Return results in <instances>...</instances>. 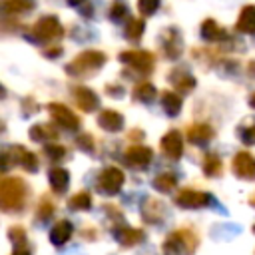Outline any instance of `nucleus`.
Returning <instances> with one entry per match:
<instances>
[{
  "mask_svg": "<svg viewBox=\"0 0 255 255\" xmlns=\"http://www.w3.org/2000/svg\"><path fill=\"white\" fill-rule=\"evenodd\" d=\"M26 201V183L20 177H4L0 183V205L4 211H20Z\"/></svg>",
  "mask_w": 255,
  "mask_h": 255,
  "instance_id": "f257e3e1",
  "label": "nucleus"
},
{
  "mask_svg": "<svg viewBox=\"0 0 255 255\" xmlns=\"http://www.w3.org/2000/svg\"><path fill=\"white\" fill-rule=\"evenodd\" d=\"M197 243H199V239L193 231L177 229L165 237L161 249H163V255H193Z\"/></svg>",
  "mask_w": 255,
  "mask_h": 255,
  "instance_id": "f03ea898",
  "label": "nucleus"
},
{
  "mask_svg": "<svg viewBox=\"0 0 255 255\" xmlns=\"http://www.w3.org/2000/svg\"><path fill=\"white\" fill-rule=\"evenodd\" d=\"M106 64V54L100 50H86L78 54L72 62L66 64V72L70 76H88L96 70H100Z\"/></svg>",
  "mask_w": 255,
  "mask_h": 255,
  "instance_id": "7ed1b4c3",
  "label": "nucleus"
},
{
  "mask_svg": "<svg viewBox=\"0 0 255 255\" xmlns=\"http://www.w3.org/2000/svg\"><path fill=\"white\" fill-rule=\"evenodd\" d=\"M64 36V28L58 20V16H42L30 30V40L32 42H50L58 40Z\"/></svg>",
  "mask_w": 255,
  "mask_h": 255,
  "instance_id": "20e7f679",
  "label": "nucleus"
},
{
  "mask_svg": "<svg viewBox=\"0 0 255 255\" xmlns=\"http://www.w3.org/2000/svg\"><path fill=\"white\" fill-rule=\"evenodd\" d=\"M10 161L16 165H22L26 171L38 169V157L32 151H28L24 145H12L2 153V169H8Z\"/></svg>",
  "mask_w": 255,
  "mask_h": 255,
  "instance_id": "39448f33",
  "label": "nucleus"
},
{
  "mask_svg": "<svg viewBox=\"0 0 255 255\" xmlns=\"http://www.w3.org/2000/svg\"><path fill=\"white\" fill-rule=\"evenodd\" d=\"M120 62L133 68L137 74H149L155 66V58L147 50H126L120 54Z\"/></svg>",
  "mask_w": 255,
  "mask_h": 255,
  "instance_id": "423d86ee",
  "label": "nucleus"
},
{
  "mask_svg": "<svg viewBox=\"0 0 255 255\" xmlns=\"http://www.w3.org/2000/svg\"><path fill=\"white\" fill-rule=\"evenodd\" d=\"M124 181H126L124 171L120 167H114L112 165V167H106V169L100 171V175L96 179V185H98V189L104 195H116L124 187Z\"/></svg>",
  "mask_w": 255,
  "mask_h": 255,
  "instance_id": "0eeeda50",
  "label": "nucleus"
},
{
  "mask_svg": "<svg viewBox=\"0 0 255 255\" xmlns=\"http://www.w3.org/2000/svg\"><path fill=\"white\" fill-rule=\"evenodd\" d=\"M159 48H161L165 58H169V60L179 58L181 52H183V40H181L179 30L177 28L161 30V34H159Z\"/></svg>",
  "mask_w": 255,
  "mask_h": 255,
  "instance_id": "6e6552de",
  "label": "nucleus"
},
{
  "mask_svg": "<svg viewBox=\"0 0 255 255\" xmlns=\"http://www.w3.org/2000/svg\"><path fill=\"white\" fill-rule=\"evenodd\" d=\"M48 112H50L52 120H54L60 128H64V129H68V131H76V129L80 128L78 116H76L70 108H66L64 104L52 102V104H48Z\"/></svg>",
  "mask_w": 255,
  "mask_h": 255,
  "instance_id": "1a4fd4ad",
  "label": "nucleus"
},
{
  "mask_svg": "<svg viewBox=\"0 0 255 255\" xmlns=\"http://www.w3.org/2000/svg\"><path fill=\"white\" fill-rule=\"evenodd\" d=\"M151 159H153V151L145 145H131L124 153V161L131 169H147Z\"/></svg>",
  "mask_w": 255,
  "mask_h": 255,
  "instance_id": "9d476101",
  "label": "nucleus"
},
{
  "mask_svg": "<svg viewBox=\"0 0 255 255\" xmlns=\"http://www.w3.org/2000/svg\"><path fill=\"white\" fill-rule=\"evenodd\" d=\"M211 195L205 191H197V189H181L175 195V203L183 209H199L211 203Z\"/></svg>",
  "mask_w": 255,
  "mask_h": 255,
  "instance_id": "9b49d317",
  "label": "nucleus"
},
{
  "mask_svg": "<svg viewBox=\"0 0 255 255\" xmlns=\"http://www.w3.org/2000/svg\"><path fill=\"white\" fill-rule=\"evenodd\" d=\"M231 169L241 179H253L255 177V157L249 151H237L233 155Z\"/></svg>",
  "mask_w": 255,
  "mask_h": 255,
  "instance_id": "f8f14e48",
  "label": "nucleus"
},
{
  "mask_svg": "<svg viewBox=\"0 0 255 255\" xmlns=\"http://www.w3.org/2000/svg\"><path fill=\"white\" fill-rule=\"evenodd\" d=\"M72 96H74L76 106H78L82 112H86V114H92V112L98 108V104H100L98 96H96L90 88H86V86H76V88L72 90Z\"/></svg>",
  "mask_w": 255,
  "mask_h": 255,
  "instance_id": "ddd939ff",
  "label": "nucleus"
},
{
  "mask_svg": "<svg viewBox=\"0 0 255 255\" xmlns=\"http://www.w3.org/2000/svg\"><path fill=\"white\" fill-rule=\"evenodd\" d=\"M161 151L169 159H179L181 157V153H183V139H181L177 129H169L161 137Z\"/></svg>",
  "mask_w": 255,
  "mask_h": 255,
  "instance_id": "4468645a",
  "label": "nucleus"
},
{
  "mask_svg": "<svg viewBox=\"0 0 255 255\" xmlns=\"http://www.w3.org/2000/svg\"><path fill=\"white\" fill-rule=\"evenodd\" d=\"M163 215H165L163 201L153 199V197H145V201L141 205V219L145 223H149V225H155V223H159L163 219Z\"/></svg>",
  "mask_w": 255,
  "mask_h": 255,
  "instance_id": "2eb2a0df",
  "label": "nucleus"
},
{
  "mask_svg": "<svg viewBox=\"0 0 255 255\" xmlns=\"http://www.w3.org/2000/svg\"><path fill=\"white\" fill-rule=\"evenodd\" d=\"M167 80H169V84H171L175 90H179V92H191V90L195 88V78H193L185 68H175V70H171L169 76H167Z\"/></svg>",
  "mask_w": 255,
  "mask_h": 255,
  "instance_id": "dca6fc26",
  "label": "nucleus"
},
{
  "mask_svg": "<svg viewBox=\"0 0 255 255\" xmlns=\"http://www.w3.org/2000/svg\"><path fill=\"white\" fill-rule=\"evenodd\" d=\"M98 126L110 133H116L124 128V116L116 110H102L98 116Z\"/></svg>",
  "mask_w": 255,
  "mask_h": 255,
  "instance_id": "f3484780",
  "label": "nucleus"
},
{
  "mask_svg": "<svg viewBox=\"0 0 255 255\" xmlns=\"http://www.w3.org/2000/svg\"><path fill=\"white\" fill-rule=\"evenodd\" d=\"M187 139L193 145H207L213 139V128L207 124H195L187 129Z\"/></svg>",
  "mask_w": 255,
  "mask_h": 255,
  "instance_id": "a211bd4d",
  "label": "nucleus"
},
{
  "mask_svg": "<svg viewBox=\"0 0 255 255\" xmlns=\"http://www.w3.org/2000/svg\"><path fill=\"white\" fill-rule=\"evenodd\" d=\"M235 30L243 32V34H255V6H251V4L243 6V10L239 12Z\"/></svg>",
  "mask_w": 255,
  "mask_h": 255,
  "instance_id": "6ab92c4d",
  "label": "nucleus"
},
{
  "mask_svg": "<svg viewBox=\"0 0 255 255\" xmlns=\"http://www.w3.org/2000/svg\"><path fill=\"white\" fill-rule=\"evenodd\" d=\"M48 179H50L52 191L64 193V191L68 189V183H70V173H68V169H64V167H52V169L48 171Z\"/></svg>",
  "mask_w": 255,
  "mask_h": 255,
  "instance_id": "aec40b11",
  "label": "nucleus"
},
{
  "mask_svg": "<svg viewBox=\"0 0 255 255\" xmlns=\"http://www.w3.org/2000/svg\"><path fill=\"white\" fill-rule=\"evenodd\" d=\"M72 231H74V227H72V223H70L68 219L58 221V223L50 229V241H52V245H64V243L72 237Z\"/></svg>",
  "mask_w": 255,
  "mask_h": 255,
  "instance_id": "412c9836",
  "label": "nucleus"
},
{
  "mask_svg": "<svg viewBox=\"0 0 255 255\" xmlns=\"http://www.w3.org/2000/svg\"><path fill=\"white\" fill-rule=\"evenodd\" d=\"M116 239L124 247H133V245L143 241V231H139L135 227H120L116 231Z\"/></svg>",
  "mask_w": 255,
  "mask_h": 255,
  "instance_id": "4be33fe9",
  "label": "nucleus"
},
{
  "mask_svg": "<svg viewBox=\"0 0 255 255\" xmlns=\"http://www.w3.org/2000/svg\"><path fill=\"white\" fill-rule=\"evenodd\" d=\"M201 38L205 42H217V40L225 38V30L213 18H205L201 22Z\"/></svg>",
  "mask_w": 255,
  "mask_h": 255,
  "instance_id": "5701e85b",
  "label": "nucleus"
},
{
  "mask_svg": "<svg viewBox=\"0 0 255 255\" xmlns=\"http://www.w3.org/2000/svg\"><path fill=\"white\" fill-rule=\"evenodd\" d=\"M133 100L135 102H143V104H149V102H153L155 100V96H157V92H155V88H153V84H149V82H139V84H135V88H133Z\"/></svg>",
  "mask_w": 255,
  "mask_h": 255,
  "instance_id": "b1692460",
  "label": "nucleus"
},
{
  "mask_svg": "<svg viewBox=\"0 0 255 255\" xmlns=\"http://www.w3.org/2000/svg\"><path fill=\"white\" fill-rule=\"evenodd\" d=\"M161 106L169 118H175L181 112V98L175 92H163L161 94Z\"/></svg>",
  "mask_w": 255,
  "mask_h": 255,
  "instance_id": "393cba45",
  "label": "nucleus"
},
{
  "mask_svg": "<svg viewBox=\"0 0 255 255\" xmlns=\"http://www.w3.org/2000/svg\"><path fill=\"white\" fill-rule=\"evenodd\" d=\"M223 171V163L215 153H207L203 157V173L207 177H219Z\"/></svg>",
  "mask_w": 255,
  "mask_h": 255,
  "instance_id": "a878e982",
  "label": "nucleus"
},
{
  "mask_svg": "<svg viewBox=\"0 0 255 255\" xmlns=\"http://www.w3.org/2000/svg\"><path fill=\"white\" fill-rule=\"evenodd\" d=\"M68 205H70V209H74V211H88V209L92 207V195H90L88 191H78V193H74V195L70 197Z\"/></svg>",
  "mask_w": 255,
  "mask_h": 255,
  "instance_id": "bb28decb",
  "label": "nucleus"
},
{
  "mask_svg": "<svg viewBox=\"0 0 255 255\" xmlns=\"http://www.w3.org/2000/svg\"><path fill=\"white\" fill-rule=\"evenodd\" d=\"M177 185V177L173 173H159L155 179H153V187L159 191V193H169L173 191V187Z\"/></svg>",
  "mask_w": 255,
  "mask_h": 255,
  "instance_id": "cd10ccee",
  "label": "nucleus"
},
{
  "mask_svg": "<svg viewBox=\"0 0 255 255\" xmlns=\"http://www.w3.org/2000/svg\"><path fill=\"white\" fill-rule=\"evenodd\" d=\"M143 30H145V22L141 18H131L126 26V38L131 40V42H137L141 38Z\"/></svg>",
  "mask_w": 255,
  "mask_h": 255,
  "instance_id": "c85d7f7f",
  "label": "nucleus"
},
{
  "mask_svg": "<svg viewBox=\"0 0 255 255\" xmlns=\"http://www.w3.org/2000/svg\"><path fill=\"white\" fill-rule=\"evenodd\" d=\"M2 6H4V12L8 14H22L32 8V2L30 0H2Z\"/></svg>",
  "mask_w": 255,
  "mask_h": 255,
  "instance_id": "c756f323",
  "label": "nucleus"
},
{
  "mask_svg": "<svg viewBox=\"0 0 255 255\" xmlns=\"http://www.w3.org/2000/svg\"><path fill=\"white\" fill-rule=\"evenodd\" d=\"M30 137L34 141H42L46 137H56V131L50 128V126H44V124H38V126H32L30 128Z\"/></svg>",
  "mask_w": 255,
  "mask_h": 255,
  "instance_id": "7c9ffc66",
  "label": "nucleus"
},
{
  "mask_svg": "<svg viewBox=\"0 0 255 255\" xmlns=\"http://www.w3.org/2000/svg\"><path fill=\"white\" fill-rule=\"evenodd\" d=\"M128 16V4L124 0H114L110 6V18L114 22H122Z\"/></svg>",
  "mask_w": 255,
  "mask_h": 255,
  "instance_id": "2f4dec72",
  "label": "nucleus"
},
{
  "mask_svg": "<svg viewBox=\"0 0 255 255\" xmlns=\"http://www.w3.org/2000/svg\"><path fill=\"white\" fill-rule=\"evenodd\" d=\"M8 237L14 243V247H26V231H24V227H20V225L18 227H10Z\"/></svg>",
  "mask_w": 255,
  "mask_h": 255,
  "instance_id": "473e14b6",
  "label": "nucleus"
},
{
  "mask_svg": "<svg viewBox=\"0 0 255 255\" xmlns=\"http://www.w3.org/2000/svg\"><path fill=\"white\" fill-rule=\"evenodd\" d=\"M44 151H46V157L52 159V161H58V159H62L66 155V147L64 145H58V143H48L44 147Z\"/></svg>",
  "mask_w": 255,
  "mask_h": 255,
  "instance_id": "72a5a7b5",
  "label": "nucleus"
},
{
  "mask_svg": "<svg viewBox=\"0 0 255 255\" xmlns=\"http://www.w3.org/2000/svg\"><path fill=\"white\" fill-rule=\"evenodd\" d=\"M137 8L141 16H153L159 8V0H137Z\"/></svg>",
  "mask_w": 255,
  "mask_h": 255,
  "instance_id": "f704fd0d",
  "label": "nucleus"
},
{
  "mask_svg": "<svg viewBox=\"0 0 255 255\" xmlns=\"http://www.w3.org/2000/svg\"><path fill=\"white\" fill-rule=\"evenodd\" d=\"M239 137L245 145H253L255 143V124H249V126H243L239 129Z\"/></svg>",
  "mask_w": 255,
  "mask_h": 255,
  "instance_id": "c9c22d12",
  "label": "nucleus"
},
{
  "mask_svg": "<svg viewBox=\"0 0 255 255\" xmlns=\"http://www.w3.org/2000/svg\"><path fill=\"white\" fill-rule=\"evenodd\" d=\"M52 213H54V203L48 201V197H44V199L40 201V207H38V217H40L42 221H46V219L52 217Z\"/></svg>",
  "mask_w": 255,
  "mask_h": 255,
  "instance_id": "e433bc0d",
  "label": "nucleus"
},
{
  "mask_svg": "<svg viewBox=\"0 0 255 255\" xmlns=\"http://www.w3.org/2000/svg\"><path fill=\"white\" fill-rule=\"evenodd\" d=\"M76 145H78L80 149H84V151H92V149H94V139H92L90 133H82V135L76 139Z\"/></svg>",
  "mask_w": 255,
  "mask_h": 255,
  "instance_id": "4c0bfd02",
  "label": "nucleus"
},
{
  "mask_svg": "<svg viewBox=\"0 0 255 255\" xmlns=\"http://www.w3.org/2000/svg\"><path fill=\"white\" fill-rule=\"evenodd\" d=\"M106 94H108V96H114V98H122V96H124V90H122L120 86L108 84V86H106Z\"/></svg>",
  "mask_w": 255,
  "mask_h": 255,
  "instance_id": "58836bf2",
  "label": "nucleus"
},
{
  "mask_svg": "<svg viewBox=\"0 0 255 255\" xmlns=\"http://www.w3.org/2000/svg\"><path fill=\"white\" fill-rule=\"evenodd\" d=\"M60 54H62V46H50V48L44 50V56L46 58H58Z\"/></svg>",
  "mask_w": 255,
  "mask_h": 255,
  "instance_id": "ea45409f",
  "label": "nucleus"
},
{
  "mask_svg": "<svg viewBox=\"0 0 255 255\" xmlns=\"http://www.w3.org/2000/svg\"><path fill=\"white\" fill-rule=\"evenodd\" d=\"M12 255H30V251H28V247H14Z\"/></svg>",
  "mask_w": 255,
  "mask_h": 255,
  "instance_id": "a19ab883",
  "label": "nucleus"
},
{
  "mask_svg": "<svg viewBox=\"0 0 255 255\" xmlns=\"http://www.w3.org/2000/svg\"><path fill=\"white\" fill-rule=\"evenodd\" d=\"M141 135H143V131H139V129H131V131H129V137H131V139H139Z\"/></svg>",
  "mask_w": 255,
  "mask_h": 255,
  "instance_id": "79ce46f5",
  "label": "nucleus"
},
{
  "mask_svg": "<svg viewBox=\"0 0 255 255\" xmlns=\"http://www.w3.org/2000/svg\"><path fill=\"white\" fill-rule=\"evenodd\" d=\"M249 72H251V76L255 78V60H251V62H249Z\"/></svg>",
  "mask_w": 255,
  "mask_h": 255,
  "instance_id": "37998d69",
  "label": "nucleus"
},
{
  "mask_svg": "<svg viewBox=\"0 0 255 255\" xmlns=\"http://www.w3.org/2000/svg\"><path fill=\"white\" fill-rule=\"evenodd\" d=\"M66 2H68L70 6H80V4L84 2V0H66Z\"/></svg>",
  "mask_w": 255,
  "mask_h": 255,
  "instance_id": "c03bdc74",
  "label": "nucleus"
},
{
  "mask_svg": "<svg viewBox=\"0 0 255 255\" xmlns=\"http://www.w3.org/2000/svg\"><path fill=\"white\" fill-rule=\"evenodd\" d=\"M249 106H251V108H255V94H251V96H249Z\"/></svg>",
  "mask_w": 255,
  "mask_h": 255,
  "instance_id": "a18cd8bd",
  "label": "nucleus"
},
{
  "mask_svg": "<svg viewBox=\"0 0 255 255\" xmlns=\"http://www.w3.org/2000/svg\"><path fill=\"white\" fill-rule=\"evenodd\" d=\"M249 203H251V205H255V193L251 195V201H249Z\"/></svg>",
  "mask_w": 255,
  "mask_h": 255,
  "instance_id": "49530a36",
  "label": "nucleus"
},
{
  "mask_svg": "<svg viewBox=\"0 0 255 255\" xmlns=\"http://www.w3.org/2000/svg\"><path fill=\"white\" fill-rule=\"evenodd\" d=\"M253 231H255V225H253Z\"/></svg>",
  "mask_w": 255,
  "mask_h": 255,
  "instance_id": "de8ad7c7",
  "label": "nucleus"
}]
</instances>
